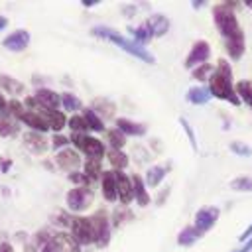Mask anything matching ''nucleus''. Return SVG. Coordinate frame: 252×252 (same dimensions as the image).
<instances>
[{
	"label": "nucleus",
	"mask_w": 252,
	"mask_h": 252,
	"mask_svg": "<svg viewBox=\"0 0 252 252\" xmlns=\"http://www.w3.org/2000/svg\"><path fill=\"white\" fill-rule=\"evenodd\" d=\"M0 87H2V91H6L8 94H20V93H24V85L20 83V81H16L14 77H10V75H0Z\"/></svg>",
	"instance_id": "23"
},
{
	"label": "nucleus",
	"mask_w": 252,
	"mask_h": 252,
	"mask_svg": "<svg viewBox=\"0 0 252 252\" xmlns=\"http://www.w3.org/2000/svg\"><path fill=\"white\" fill-rule=\"evenodd\" d=\"M65 201H67L69 211L81 213V211L89 209V205H91V201H93V193H91L89 187H73V189L67 193Z\"/></svg>",
	"instance_id": "6"
},
{
	"label": "nucleus",
	"mask_w": 252,
	"mask_h": 252,
	"mask_svg": "<svg viewBox=\"0 0 252 252\" xmlns=\"http://www.w3.org/2000/svg\"><path fill=\"white\" fill-rule=\"evenodd\" d=\"M252 250V238L248 240V242H244V246L240 248V250H236V252H250Z\"/></svg>",
	"instance_id": "44"
},
{
	"label": "nucleus",
	"mask_w": 252,
	"mask_h": 252,
	"mask_svg": "<svg viewBox=\"0 0 252 252\" xmlns=\"http://www.w3.org/2000/svg\"><path fill=\"white\" fill-rule=\"evenodd\" d=\"M51 244L55 246L57 252H79V244L75 242V238L67 232H55L51 236Z\"/></svg>",
	"instance_id": "14"
},
{
	"label": "nucleus",
	"mask_w": 252,
	"mask_h": 252,
	"mask_svg": "<svg viewBox=\"0 0 252 252\" xmlns=\"http://www.w3.org/2000/svg\"><path fill=\"white\" fill-rule=\"evenodd\" d=\"M236 93L252 108V81H238L236 83Z\"/></svg>",
	"instance_id": "27"
},
{
	"label": "nucleus",
	"mask_w": 252,
	"mask_h": 252,
	"mask_svg": "<svg viewBox=\"0 0 252 252\" xmlns=\"http://www.w3.org/2000/svg\"><path fill=\"white\" fill-rule=\"evenodd\" d=\"M230 8H232V4H217L213 8V18H215L217 30L224 37L228 55L232 59H240L244 53V33H242V28Z\"/></svg>",
	"instance_id": "1"
},
{
	"label": "nucleus",
	"mask_w": 252,
	"mask_h": 252,
	"mask_svg": "<svg viewBox=\"0 0 252 252\" xmlns=\"http://www.w3.org/2000/svg\"><path fill=\"white\" fill-rule=\"evenodd\" d=\"M20 122H24L26 126H30L32 132H37V134H43V132L49 130L47 122H45V120L41 118V114H37L35 110H28V108H26V112H24L22 118H20Z\"/></svg>",
	"instance_id": "15"
},
{
	"label": "nucleus",
	"mask_w": 252,
	"mask_h": 252,
	"mask_svg": "<svg viewBox=\"0 0 252 252\" xmlns=\"http://www.w3.org/2000/svg\"><path fill=\"white\" fill-rule=\"evenodd\" d=\"M51 142H53V148H65V146L69 144V138H65V136H61V134H55Z\"/></svg>",
	"instance_id": "39"
},
{
	"label": "nucleus",
	"mask_w": 252,
	"mask_h": 252,
	"mask_svg": "<svg viewBox=\"0 0 252 252\" xmlns=\"http://www.w3.org/2000/svg\"><path fill=\"white\" fill-rule=\"evenodd\" d=\"M30 32L28 30H16V32H12V33H8L4 39H2V45L8 49V51H14V53H20V51H24L28 45H30Z\"/></svg>",
	"instance_id": "10"
},
{
	"label": "nucleus",
	"mask_w": 252,
	"mask_h": 252,
	"mask_svg": "<svg viewBox=\"0 0 252 252\" xmlns=\"http://www.w3.org/2000/svg\"><path fill=\"white\" fill-rule=\"evenodd\" d=\"M93 35L102 37V39H108V41L120 45V49H124L126 53H130V55H134V57H138V59H142L144 63H150V65H152V63L156 61L154 55H152L150 51H146L144 45H138L136 41L122 37L116 30H110V28H106V26H94V28H93Z\"/></svg>",
	"instance_id": "3"
},
{
	"label": "nucleus",
	"mask_w": 252,
	"mask_h": 252,
	"mask_svg": "<svg viewBox=\"0 0 252 252\" xmlns=\"http://www.w3.org/2000/svg\"><path fill=\"white\" fill-rule=\"evenodd\" d=\"M8 26V18H4V16H0V32L4 30Z\"/></svg>",
	"instance_id": "46"
},
{
	"label": "nucleus",
	"mask_w": 252,
	"mask_h": 252,
	"mask_svg": "<svg viewBox=\"0 0 252 252\" xmlns=\"http://www.w3.org/2000/svg\"><path fill=\"white\" fill-rule=\"evenodd\" d=\"M24 142H26V146H28L33 154H41V152L47 150V140H45L41 134H37V132H28V134L24 136Z\"/></svg>",
	"instance_id": "19"
},
{
	"label": "nucleus",
	"mask_w": 252,
	"mask_h": 252,
	"mask_svg": "<svg viewBox=\"0 0 252 252\" xmlns=\"http://www.w3.org/2000/svg\"><path fill=\"white\" fill-rule=\"evenodd\" d=\"M20 132V126L14 120H8V116H0V136L2 138H12Z\"/></svg>",
	"instance_id": "25"
},
{
	"label": "nucleus",
	"mask_w": 252,
	"mask_h": 252,
	"mask_svg": "<svg viewBox=\"0 0 252 252\" xmlns=\"http://www.w3.org/2000/svg\"><path fill=\"white\" fill-rule=\"evenodd\" d=\"M217 220H219V209H217V207H203V209L197 211L193 226H195L201 234H205L207 230H211V228L215 226Z\"/></svg>",
	"instance_id": "9"
},
{
	"label": "nucleus",
	"mask_w": 252,
	"mask_h": 252,
	"mask_svg": "<svg viewBox=\"0 0 252 252\" xmlns=\"http://www.w3.org/2000/svg\"><path fill=\"white\" fill-rule=\"evenodd\" d=\"M71 142L75 144L77 150H81L83 154L89 156V159H100L104 156V146L100 140L93 138V136H87V134H73L71 136Z\"/></svg>",
	"instance_id": "4"
},
{
	"label": "nucleus",
	"mask_w": 252,
	"mask_h": 252,
	"mask_svg": "<svg viewBox=\"0 0 252 252\" xmlns=\"http://www.w3.org/2000/svg\"><path fill=\"white\" fill-rule=\"evenodd\" d=\"M116 193H118V199L122 205H128L134 199V183L122 171H116Z\"/></svg>",
	"instance_id": "11"
},
{
	"label": "nucleus",
	"mask_w": 252,
	"mask_h": 252,
	"mask_svg": "<svg viewBox=\"0 0 252 252\" xmlns=\"http://www.w3.org/2000/svg\"><path fill=\"white\" fill-rule=\"evenodd\" d=\"M146 26H148L152 37H156V35L161 37V35H165V32L169 30V20H167L163 14H154V16L148 18Z\"/></svg>",
	"instance_id": "16"
},
{
	"label": "nucleus",
	"mask_w": 252,
	"mask_h": 252,
	"mask_svg": "<svg viewBox=\"0 0 252 252\" xmlns=\"http://www.w3.org/2000/svg\"><path fill=\"white\" fill-rule=\"evenodd\" d=\"M6 112L8 114H12V116H16L18 120L22 118V114L26 112V108H24V104L20 102V100H10L8 102V108H6Z\"/></svg>",
	"instance_id": "35"
},
{
	"label": "nucleus",
	"mask_w": 252,
	"mask_h": 252,
	"mask_svg": "<svg viewBox=\"0 0 252 252\" xmlns=\"http://www.w3.org/2000/svg\"><path fill=\"white\" fill-rule=\"evenodd\" d=\"M61 106H63V110L75 112V110L81 108V100H79L75 94H71V93H63V94H61Z\"/></svg>",
	"instance_id": "29"
},
{
	"label": "nucleus",
	"mask_w": 252,
	"mask_h": 252,
	"mask_svg": "<svg viewBox=\"0 0 252 252\" xmlns=\"http://www.w3.org/2000/svg\"><path fill=\"white\" fill-rule=\"evenodd\" d=\"M108 140H110V144H112V150H120L122 146H124V142H126V136L120 132V130H110L108 132Z\"/></svg>",
	"instance_id": "34"
},
{
	"label": "nucleus",
	"mask_w": 252,
	"mask_h": 252,
	"mask_svg": "<svg viewBox=\"0 0 252 252\" xmlns=\"http://www.w3.org/2000/svg\"><path fill=\"white\" fill-rule=\"evenodd\" d=\"M234 191H252V177H236L230 181Z\"/></svg>",
	"instance_id": "33"
},
{
	"label": "nucleus",
	"mask_w": 252,
	"mask_h": 252,
	"mask_svg": "<svg viewBox=\"0 0 252 252\" xmlns=\"http://www.w3.org/2000/svg\"><path fill=\"white\" fill-rule=\"evenodd\" d=\"M201 236H203V234L191 224V226H185V228L179 232V236H177V244H181V246H191V244H195Z\"/></svg>",
	"instance_id": "22"
},
{
	"label": "nucleus",
	"mask_w": 252,
	"mask_h": 252,
	"mask_svg": "<svg viewBox=\"0 0 252 252\" xmlns=\"http://www.w3.org/2000/svg\"><path fill=\"white\" fill-rule=\"evenodd\" d=\"M67 124H69V128L73 130V134H85L87 130H89V124H87V120L83 118V116H71L69 120H67Z\"/></svg>",
	"instance_id": "30"
},
{
	"label": "nucleus",
	"mask_w": 252,
	"mask_h": 252,
	"mask_svg": "<svg viewBox=\"0 0 252 252\" xmlns=\"http://www.w3.org/2000/svg\"><path fill=\"white\" fill-rule=\"evenodd\" d=\"M10 167H12V161L10 159H0V169L2 171H8Z\"/></svg>",
	"instance_id": "42"
},
{
	"label": "nucleus",
	"mask_w": 252,
	"mask_h": 252,
	"mask_svg": "<svg viewBox=\"0 0 252 252\" xmlns=\"http://www.w3.org/2000/svg\"><path fill=\"white\" fill-rule=\"evenodd\" d=\"M209 75H213V67H211L209 63H205V65H199L197 69H193V77H195L197 81H205Z\"/></svg>",
	"instance_id": "36"
},
{
	"label": "nucleus",
	"mask_w": 252,
	"mask_h": 252,
	"mask_svg": "<svg viewBox=\"0 0 252 252\" xmlns=\"http://www.w3.org/2000/svg\"><path fill=\"white\" fill-rule=\"evenodd\" d=\"M71 236L75 238V242L81 244H93L94 242V232H93V224L91 219L85 217H77L71 220Z\"/></svg>",
	"instance_id": "5"
},
{
	"label": "nucleus",
	"mask_w": 252,
	"mask_h": 252,
	"mask_svg": "<svg viewBox=\"0 0 252 252\" xmlns=\"http://www.w3.org/2000/svg\"><path fill=\"white\" fill-rule=\"evenodd\" d=\"M85 175L91 181L96 179V177H100L102 175V171H100V159H87V163H85Z\"/></svg>",
	"instance_id": "32"
},
{
	"label": "nucleus",
	"mask_w": 252,
	"mask_h": 252,
	"mask_svg": "<svg viewBox=\"0 0 252 252\" xmlns=\"http://www.w3.org/2000/svg\"><path fill=\"white\" fill-rule=\"evenodd\" d=\"M39 252H57V250H55V246H53L51 242H47L45 246H41V250H39Z\"/></svg>",
	"instance_id": "45"
},
{
	"label": "nucleus",
	"mask_w": 252,
	"mask_h": 252,
	"mask_svg": "<svg viewBox=\"0 0 252 252\" xmlns=\"http://www.w3.org/2000/svg\"><path fill=\"white\" fill-rule=\"evenodd\" d=\"M91 224H93V232H94V242L98 246H106L110 240V220L108 215L104 211H98L91 217Z\"/></svg>",
	"instance_id": "7"
},
{
	"label": "nucleus",
	"mask_w": 252,
	"mask_h": 252,
	"mask_svg": "<svg viewBox=\"0 0 252 252\" xmlns=\"http://www.w3.org/2000/svg\"><path fill=\"white\" fill-rule=\"evenodd\" d=\"M179 122H181V126H183V130H185V134L189 136V142H191V146H193V150H197V138H195V134H193V130H191V126H189V122H187L185 118H179Z\"/></svg>",
	"instance_id": "38"
},
{
	"label": "nucleus",
	"mask_w": 252,
	"mask_h": 252,
	"mask_svg": "<svg viewBox=\"0 0 252 252\" xmlns=\"http://www.w3.org/2000/svg\"><path fill=\"white\" fill-rule=\"evenodd\" d=\"M132 183H134V199H136L142 207H146V205L150 203V195H148V191H146V183L142 181L140 175H134V177H132Z\"/></svg>",
	"instance_id": "21"
},
{
	"label": "nucleus",
	"mask_w": 252,
	"mask_h": 252,
	"mask_svg": "<svg viewBox=\"0 0 252 252\" xmlns=\"http://www.w3.org/2000/svg\"><path fill=\"white\" fill-rule=\"evenodd\" d=\"M116 130H120L124 136H142L146 134V128L138 122H132L128 118H118L116 120Z\"/></svg>",
	"instance_id": "18"
},
{
	"label": "nucleus",
	"mask_w": 252,
	"mask_h": 252,
	"mask_svg": "<svg viewBox=\"0 0 252 252\" xmlns=\"http://www.w3.org/2000/svg\"><path fill=\"white\" fill-rule=\"evenodd\" d=\"M209 91H211V96L228 100L234 106L240 104V96L236 94V91L232 87V69H230L228 61H224V59L219 61L217 69L209 77Z\"/></svg>",
	"instance_id": "2"
},
{
	"label": "nucleus",
	"mask_w": 252,
	"mask_h": 252,
	"mask_svg": "<svg viewBox=\"0 0 252 252\" xmlns=\"http://www.w3.org/2000/svg\"><path fill=\"white\" fill-rule=\"evenodd\" d=\"M83 118L87 120L89 130H94V132H102V130H104V124H102L100 116H98L93 108H87V110H85V114H83Z\"/></svg>",
	"instance_id": "26"
},
{
	"label": "nucleus",
	"mask_w": 252,
	"mask_h": 252,
	"mask_svg": "<svg viewBox=\"0 0 252 252\" xmlns=\"http://www.w3.org/2000/svg\"><path fill=\"white\" fill-rule=\"evenodd\" d=\"M187 100L193 104H205L211 100V91L205 87H193L187 91Z\"/></svg>",
	"instance_id": "20"
},
{
	"label": "nucleus",
	"mask_w": 252,
	"mask_h": 252,
	"mask_svg": "<svg viewBox=\"0 0 252 252\" xmlns=\"http://www.w3.org/2000/svg\"><path fill=\"white\" fill-rule=\"evenodd\" d=\"M163 177H165V167L154 165V167H150L148 173H146V183H148L150 187H158Z\"/></svg>",
	"instance_id": "24"
},
{
	"label": "nucleus",
	"mask_w": 252,
	"mask_h": 252,
	"mask_svg": "<svg viewBox=\"0 0 252 252\" xmlns=\"http://www.w3.org/2000/svg\"><path fill=\"white\" fill-rule=\"evenodd\" d=\"M0 252H14V246L4 240V242H0Z\"/></svg>",
	"instance_id": "41"
},
{
	"label": "nucleus",
	"mask_w": 252,
	"mask_h": 252,
	"mask_svg": "<svg viewBox=\"0 0 252 252\" xmlns=\"http://www.w3.org/2000/svg\"><path fill=\"white\" fill-rule=\"evenodd\" d=\"M108 161H110V165H112L116 171H120L122 167H126L128 158H126L120 150H110V152H108Z\"/></svg>",
	"instance_id": "28"
},
{
	"label": "nucleus",
	"mask_w": 252,
	"mask_h": 252,
	"mask_svg": "<svg viewBox=\"0 0 252 252\" xmlns=\"http://www.w3.org/2000/svg\"><path fill=\"white\" fill-rule=\"evenodd\" d=\"M35 102L43 108H49V110H57L59 104H61V94H57L55 91L51 89H37L35 94H33Z\"/></svg>",
	"instance_id": "12"
},
{
	"label": "nucleus",
	"mask_w": 252,
	"mask_h": 252,
	"mask_svg": "<svg viewBox=\"0 0 252 252\" xmlns=\"http://www.w3.org/2000/svg\"><path fill=\"white\" fill-rule=\"evenodd\" d=\"M228 148H230V152H234L236 156H242V158H246V156H250V154H252V150H250L248 146L240 144V142H232Z\"/></svg>",
	"instance_id": "37"
},
{
	"label": "nucleus",
	"mask_w": 252,
	"mask_h": 252,
	"mask_svg": "<svg viewBox=\"0 0 252 252\" xmlns=\"http://www.w3.org/2000/svg\"><path fill=\"white\" fill-rule=\"evenodd\" d=\"M102 195L106 201H116L118 193H116V171H102Z\"/></svg>",
	"instance_id": "17"
},
{
	"label": "nucleus",
	"mask_w": 252,
	"mask_h": 252,
	"mask_svg": "<svg viewBox=\"0 0 252 252\" xmlns=\"http://www.w3.org/2000/svg\"><path fill=\"white\" fill-rule=\"evenodd\" d=\"M211 57V45L205 41V39H199L193 43L187 59H185V67L191 69V67H199V65H205Z\"/></svg>",
	"instance_id": "8"
},
{
	"label": "nucleus",
	"mask_w": 252,
	"mask_h": 252,
	"mask_svg": "<svg viewBox=\"0 0 252 252\" xmlns=\"http://www.w3.org/2000/svg\"><path fill=\"white\" fill-rule=\"evenodd\" d=\"M238 238H240L242 242H248V240L252 238V224H250V226H248V228H246V230H244V232H242Z\"/></svg>",
	"instance_id": "40"
},
{
	"label": "nucleus",
	"mask_w": 252,
	"mask_h": 252,
	"mask_svg": "<svg viewBox=\"0 0 252 252\" xmlns=\"http://www.w3.org/2000/svg\"><path fill=\"white\" fill-rule=\"evenodd\" d=\"M6 108H8V102H6L4 94L0 93V112H4V114H6Z\"/></svg>",
	"instance_id": "43"
},
{
	"label": "nucleus",
	"mask_w": 252,
	"mask_h": 252,
	"mask_svg": "<svg viewBox=\"0 0 252 252\" xmlns=\"http://www.w3.org/2000/svg\"><path fill=\"white\" fill-rule=\"evenodd\" d=\"M55 161H57V165H59L61 169H65V171H75V169L81 165L79 154H77L75 150H71V148H63V150L55 156Z\"/></svg>",
	"instance_id": "13"
},
{
	"label": "nucleus",
	"mask_w": 252,
	"mask_h": 252,
	"mask_svg": "<svg viewBox=\"0 0 252 252\" xmlns=\"http://www.w3.org/2000/svg\"><path fill=\"white\" fill-rule=\"evenodd\" d=\"M132 32H134V41H136L138 45H146V43L152 39V33H150V30H148V26H146V24H142V26L134 28Z\"/></svg>",
	"instance_id": "31"
}]
</instances>
